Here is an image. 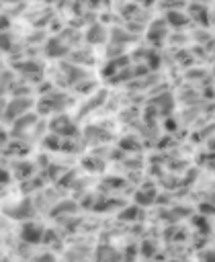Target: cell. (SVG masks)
Here are the masks:
<instances>
[{
	"label": "cell",
	"mask_w": 215,
	"mask_h": 262,
	"mask_svg": "<svg viewBox=\"0 0 215 262\" xmlns=\"http://www.w3.org/2000/svg\"><path fill=\"white\" fill-rule=\"evenodd\" d=\"M23 236H25V240H29V242H39L41 240V236H43V232H41V228H37V225H27L25 228V232H23Z\"/></svg>",
	"instance_id": "1"
}]
</instances>
